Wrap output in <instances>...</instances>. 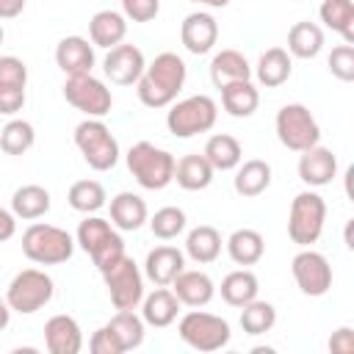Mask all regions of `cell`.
Segmentation results:
<instances>
[{
  "mask_svg": "<svg viewBox=\"0 0 354 354\" xmlns=\"http://www.w3.org/2000/svg\"><path fill=\"white\" fill-rule=\"evenodd\" d=\"M185 77H188V66L177 53L155 55L144 66V72H141V77L136 83L141 105H147V108H169L177 100V94L183 91Z\"/></svg>",
  "mask_w": 354,
  "mask_h": 354,
  "instance_id": "6da1fadb",
  "label": "cell"
},
{
  "mask_svg": "<svg viewBox=\"0 0 354 354\" xmlns=\"http://www.w3.org/2000/svg\"><path fill=\"white\" fill-rule=\"evenodd\" d=\"M75 243L91 257V263L97 266V271H105L111 263H116L124 254V241H122L119 230L108 218H102L97 213H88L77 224Z\"/></svg>",
  "mask_w": 354,
  "mask_h": 354,
  "instance_id": "7a4b0ae2",
  "label": "cell"
},
{
  "mask_svg": "<svg viewBox=\"0 0 354 354\" xmlns=\"http://www.w3.org/2000/svg\"><path fill=\"white\" fill-rule=\"evenodd\" d=\"M127 171L136 177V183L147 191H163L174 180V163L177 158L169 149H160L149 141H138L124 155Z\"/></svg>",
  "mask_w": 354,
  "mask_h": 354,
  "instance_id": "3957f363",
  "label": "cell"
},
{
  "mask_svg": "<svg viewBox=\"0 0 354 354\" xmlns=\"http://www.w3.org/2000/svg\"><path fill=\"white\" fill-rule=\"evenodd\" d=\"M75 238L55 224L33 221L22 232V254L36 266H61L75 254Z\"/></svg>",
  "mask_w": 354,
  "mask_h": 354,
  "instance_id": "277c9868",
  "label": "cell"
},
{
  "mask_svg": "<svg viewBox=\"0 0 354 354\" xmlns=\"http://www.w3.org/2000/svg\"><path fill=\"white\" fill-rule=\"evenodd\" d=\"M75 147L80 149L83 160L94 169V171H108L119 163V141L111 133V127L102 119L86 116L77 127H75Z\"/></svg>",
  "mask_w": 354,
  "mask_h": 354,
  "instance_id": "5b68a950",
  "label": "cell"
},
{
  "mask_svg": "<svg viewBox=\"0 0 354 354\" xmlns=\"http://www.w3.org/2000/svg\"><path fill=\"white\" fill-rule=\"evenodd\" d=\"M324 221H326V202L318 191H301L293 196L290 210H288V238L296 246H313L321 232H324Z\"/></svg>",
  "mask_w": 354,
  "mask_h": 354,
  "instance_id": "8992f818",
  "label": "cell"
},
{
  "mask_svg": "<svg viewBox=\"0 0 354 354\" xmlns=\"http://www.w3.org/2000/svg\"><path fill=\"white\" fill-rule=\"evenodd\" d=\"M216 119H218L216 100L207 94H194L180 102H171V108L166 113V127L177 138H191V136L213 130Z\"/></svg>",
  "mask_w": 354,
  "mask_h": 354,
  "instance_id": "52a82bcc",
  "label": "cell"
},
{
  "mask_svg": "<svg viewBox=\"0 0 354 354\" xmlns=\"http://www.w3.org/2000/svg\"><path fill=\"white\" fill-rule=\"evenodd\" d=\"M177 335L185 346H191L194 351H218L230 343L232 332L227 318L205 313L199 307H194L191 313H185L177 324Z\"/></svg>",
  "mask_w": 354,
  "mask_h": 354,
  "instance_id": "ba28073f",
  "label": "cell"
},
{
  "mask_svg": "<svg viewBox=\"0 0 354 354\" xmlns=\"http://www.w3.org/2000/svg\"><path fill=\"white\" fill-rule=\"evenodd\" d=\"M274 130H277L279 144L290 152H304V149H310L321 141V127H318L315 116L310 113V108L301 105V102L282 105L277 111Z\"/></svg>",
  "mask_w": 354,
  "mask_h": 354,
  "instance_id": "9c48e42d",
  "label": "cell"
},
{
  "mask_svg": "<svg viewBox=\"0 0 354 354\" xmlns=\"http://www.w3.org/2000/svg\"><path fill=\"white\" fill-rule=\"evenodd\" d=\"M53 293H55V282H53L50 274H44L41 268H22V271L14 274V279L8 282L6 301H8L11 313L33 315V313L41 310L44 304H50Z\"/></svg>",
  "mask_w": 354,
  "mask_h": 354,
  "instance_id": "30bf717a",
  "label": "cell"
},
{
  "mask_svg": "<svg viewBox=\"0 0 354 354\" xmlns=\"http://www.w3.org/2000/svg\"><path fill=\"white\" fill-rule=\"evenodd\" d=\"M100 274H102V282L108 288L111 304L116 310H136L141 304V299H144V274L127 252Z\"/></svg>",
  "mask_w": 354,
  "mask_h": 354,
  "instance_id": "8fae6325",
  "label": "cell"
},
{
  "mask_svg": "<svg viewBox=\"0 0 354 354\" xmlns=\"http://www.w3.org/2000/svg\"><path fill=\"white\" fill-rule=\"evenodd\" d=\"M64 100L86 113V116H94V119H102L105 113H111V105H113V94L111 88L94 77L91 72L88 75H75V77H66L64 83Z\"/></svg>",
  "mask_w": 354,
  "mask_h": 354,
  "instance_id": "7c38bea8",
  "label": "cell"
},
{
  "mask_svg": "<svg viewBox=\"0 0 354 354\" xmlns=\"http://www.w3.org/2000/svg\"><path fill=\"white\" fill-rule=\"evenodd\" d=\"M290 274L296 279V288L304 296L318 299V296H326L329 288H332V266H329V260L321 252L310 249V246H304L301 252L293 254Z\"/></svg>",
  "mask_w": 354,
  "mask_h": 354,
  "instance_id": "4fadbf2b",
  "label": "cell"
},
{
  "mask_svg": "<svg viewBox=\"0 0 354 354\" xmlns=\"http://www.w3.org/2000/svg\"><path fill=\"white\" fill-rule=\"evenodd\" d=\"M28 66L17 55H0V113L14 116L25 105Z\"/></svg>",
  "mask_w": 354,
  "mask_h": 354,
  "instance_id": "5bb4252c",
  "label": "cell"
},
{
  "mask_svg": "<svg viewBox=\"0 0 354 354\" xmlns=\"http://www.w3.org/2000/svg\"><path fill=\"white\" fill-rule=\"evenodd\" d=\"M147 61L144 53L136 44H116L108 50V55L102 58V72L113 86H133L138 83L141 72H144Z\"/></svg>",
  "mask_w": 354,
  "mask_h": 354,
  "instance_id": "9a60e30c",
  "label": "cell"
},
{
  "mask_svg": "<svg viewBox=\"0 0 354 354\" xmlns=\"http://www.w3.org/2000/svg\"><path fill=\"white\" fill-rule=\"evenodd\" d=\"M180 41L191 55H205L218 41V22L207 11H191L180 25Z\"/></svg>",
  "mask_w": 354,
  "mask_h": 354,
  "instance_id": "2e32d148",
  "label": "cell"
},
{
  "mask_svg": "<svg viewBox=\"0 0 354 354\" xmlns=\"http://www.w3.org/2000/svg\"><path fill=\"white\" fill-rule=\"evenodd\" d=\"M299 180L310 188H324L337 177V158L332 149L315 144L304 152H299Z\"/></svg>",
  "mask_w": 354,
  "mask_h": 354,
  "instance_id": "e0dca14e",
  "label": "cell"
},
{
  "mask_svg": "<svg viewBox=\"0 0 354 354\" xmlns=\"http://www.w3.org/2000/svg\"><path fill=\"white\" fill-rule=\"evenodd\" d=\"M44 346H47L50 354H80V348H83L80 324L66 313H58V315L47 318V324H44Z\"/></svg>",
  "mask_w": 354,
  "mask_h": 354,
  "instance_id": "ac0fdd59",
  "label": "cell"
},
{
  "mask_svg": "<svg viewBox=\"0 0 354 354\" xmlns=\"http://www.w3.org/2000/svg\"><path fill=\"white\" fill-rule=\"evenodd\" d=\"M55 64L66 77L88 75L94 69V44L83 36H64L55 44Z\"/></svg>",
  "mask_w": 354,
  "mask_h": 354,
  "instance_id": "d6986e66",
  "label": "cell"
},
{
  "mask_svg": "<svg viewBox=\"0 0 354 354\" xmlns=\"http://www.w3.org/2000/svg\"><path fill=\"white\" fill-rule=\"evenodd\" d=\"M185 268V252H180L177 246H155L147 252V260H144V277L155 285H163L169 288L174 282V277Z\"/></svg>",
  "mask_w": 354,
  "mask_h": 354,
  "instance_id": "ffe728a7",
  "label": "cell"
},
{
  "mask_svg": "<svg viewBox=\"0 0 354 354\" xmlns=\"http://www.w3.org/2000/svg\"><path fill=\"white\" fill-rule=\"evenodd\" d=\"M171 288V293L180 299V304H185V307H205L213 296H216V285H213V279L205 274V271H188V268H183L177 277H174V282L169 285Z\"/></svg>",
  "mask_w": 354,
  "mask_h": 354,
  "instance_id": "44dd1931",
  "label": "cell"
},
{
  "mask_svg": "<svg viewBox=\"0 0 354 354\" xmlns=\"http://www.w3.org/2000/svg\"><path fill=\"white\" fill-rule=\"evenodd\" d=\"M177 313H180V299L171 293V288L158 285L149 296L141 299V318L147 326L166 329L177 321Z\"/></svg>",
  "mask_w": 354,
  "mask_h": 354,
  "instance_id": "7402d4cb",
  "label": "cell"
},
{
  "mask_svg": "<svg viewBox=\"0 0 354 354\" xmlns=\"http://www.w3.org/2000/svg\"><path fill=\"white\" fill-rule=\"evenodd\" d=\"M127 36V17L113 8H102L88 19V39L94 47H116Z\"/></svg>",
  "mask_w": 354,
  "mask_h": 354,
  "instance_id": "603a6c76",
  "label": "cell"
},
{
  "mask_svg": "<svg viewBox=\"0 0 354 354\" xmlns=\"http://www.w3.org/2000/svg\"><path fill=\"white\" fill-rule=\"evenodd\" d=\"M268 185H271V163H268V160L249 158V160H241V163L235 166L232 188H235L238 196L254 199V196L266 194Z\"/></svg>",
  "mask_w": 354,
  "mask_h": 354,
  "instance_id": "cb8c5ba5",
  "label": "cell"
},
{
  "mask_svg": "<svg viewBox=\"0 0 354 354\" xmlns=\"http://www.w3.org/2000/svg\"><path fill=\"white\" fill-rule=\"evenodd\" d=\"M149 218V210H147V202L133 194V191H119L113 199H111V224L122 232H136L147 224Z\"/></svg>",
  "mask_w": 354,
  "mask_h": 354,
  "instance_id": "d4e9b609",
  "label": "cell"
},
{
  "mask_svg": "<svg viewBox=\"0 0 354 354\" xmlns=\"http://www.w3.org/2000/svg\"><path fill=\"white\" fill-rule=\"evenodd\" d=\"M257 83L266 86V88H279L282 83H288L290 72H293V61H290V53L285 47H268L260 58H257V66L252 69Z\"/></svg>",
  "mask_w": 354,
  "mask_h": 354,
  "instance_id": "484cf974",
  "label": "cell"
},
{
  "mask_svg": "<svg viewBox=\"0 0 354 354\" xmlns=\"http://www.w3.org/2000/svg\"><path fill=\"white\" fill-rule=\"evenodd\" d=\"M53 199H50V191L44 185H36V183H28V185H19L14 194H11V213L22 221H36L41 216H47Z\"/></svg>",
  "mask_w": 354,
  "mask_h": 354,
  "instance_id": "4316f807",
  "label": "cell"
},
{
  "mask_svg": "<svg viewBox=\"0 0 354 354\" xmlns=\"http://www.w3.org/2000/svg\"><path fill=\"white\" fill-rule=\"evenodd\" d=\"M218 91H221L224 111L230 116H235V119L252 116L257 111V105H260V91H257V86L252 80H232V83L221 86Z\"/></svg>",
  "mask_w": 354,
  "mask_h": 354,
  "instance_id": "83f0119b",
  "label": "cell"
},
{
  "mask_svg": "<svg viewBox=\"0 0 354 354\" xmlns=\"http://www.w3.org/2000/svg\"><path fill=\"white\" fill-rule=\"evenodd\" d=\"M232 80H252V66H249L243 53L227 47V50L216 53L210 61V83L216 88H221Z\"/></svg>",
  "mask_w": 354,
  "mask_h": 354,
  "instance_id": "f1b7e54d",
  "label": "cell"
},
{
  "mask_svg": "<svg viewBox=\"0 0 354 354\" xmlns=\"http://www.w3.org/2000/svg\"><path fill=\"white\" fill-rule=\"evenodd\" d=\"M185 254L196 266H210L221 254V232L210 224H199L185 235Z\"/></svg>",
  "mask_w": 354,
  "mask_h": 354,
  "instance_id": "f546056e",
  "label": "cell"
},
{
  "mask_svg": "<svg viewBox=\"0 0 354 354\" xmlns=\"http://www.w3.org/2000/svg\"><path fill=\"white\" fill-rule=\"evenodd\" d=\"M202 155L207 158V163L213 166V171H232L241 160H243V147L235 136L230 133H216L207 138Z\"/></svg>",
  "mask_w": 354,
  "mask_h": 354,
  "instance_id": "4dcf8cb0",
  "label": "cell"
},
{
  "mask_svg": "<svg viewBox=\"0 0 354 354\" xmlns=\"http://www.w3.org/2000/svg\"><path fill=\"white\" fill-rule=\"evenodd\" d=\"M227 254L235 266H254L263 260V252H266V241L257 230L252 227H241L235 230L230 238H227Z\"/></svg>",
  "mask_w": 354,
  "mask_h": 354,
  "instance_id": "1f68e13d",
  "label": "cell"
},
{
  "mask_svg": "<svg viewBox=\"0 0 354 354\" xmlns=\"http://www.w3.org/2000/svg\"><path fill=\"white\" fill-rule=\"evenodd\" d=\"M213 166L207 163L205 155H183L174 163V180L183 191H205L213 183Z\"/></svg>",
  "mask_w": 354,
  "mask_h": 354,
  "instance_id": "d6a6232c",
  "label": "cell"
},
{
  "mask_svg": "<svg viewBox=\"0 0 354 354\" xmlns=\"http://www.w3.org/2000/svg\"><path fill=\"white\" fill-rule=\"evenodd\" d=\"M221 299L230 304V307H243V304H249L252 299H257V293H260V282H257V277L249 271V268H235V271H230L224 279H221Z\"/></svg>",
  "mask_w": 354,
  "mask_h": 354,
  "instance_id": "836d02e7",
  "label": "cell"
},
{
  "mask_svg": "<svg viewBox=\"0 0 354 354\" xmlns=\"http://www.w3.org/2000/svg\"><path fill=\"white\" fill-rule=\"evenodd\" d=\"M324 50V30L321 25L310 22V19H301L296 25H290L288 30V53L293 58H315L318 53Z\"/></svg>",
  "mask_w": 354,
  "mask_h": 354,
  "instance_id": "e575fe53",
  "label": "cell"
},
{
  "mask_svg": "<svg viewBox=\"0 0 354 354\" xmlns=\"http://www.w3.org/2000/svg\"><path fill=\"white\" fill-rule=\"evenodd\" d=\"M321 22L340 33L346 44H354V3L351 0H324L318 8Z\"/></svg>",
  "mask_w": 354,
  "mask_h": 354,
  "instance_id": "d590c367",
  "label": "cell"
},
{
  "mask_svg": "<svg viewBox=\"0 0 354 354\" xmlns=\"http://www.w3.org/2000/svg\"><path fill=\"white\" fill-rule=\"evenodd\" d=\"M105 199H108V194H105V188H102L100 180H77L66 191L69 207L77 210V213H86V216L102 210L105 207Z\"/></svg>",
  "mask_w": 354,
  "mask_h": 354,
  "instance_id": "8d00e7d4",
  "label": "cell"
},
{
  "mask_svg": "<svg viewBox=\"0 0 354 354\" xmlns=\"http://www.w3.org/2000/svg\"><path fill=\"white\" fill-rule=\"evenodd\" d=\"M144 318L136 315V310H116V315L108 321V329L116 335L124 351H133L144 343Z\"/></svg>",
  "mask_w": 354,
  "mask_h": 354,
  "instance_id": "74e56055",
  "label": "cell"
},
{
  "mask_svg": "<svg viewBox=\"0 0 354 354\" xmlns=\"http://www.w3.org/2000/svg\"><path fill=\"white\" fill-rule=\"evenodd\" d=\"M36 144V130L28 119H11L0 127V149L6 155H25Z\"/></svg>",
  "mask_w": 354,
  "mask_h": 354,
  "instance_id": "f35d334b",
  "label": "cell"
},
{
  "mask_svg": "<svg viewBox=\"0 0 354 354\" xmlns=\"http://www.w3.org/2000/svg\"><path fill=\"white\" fill-rule=\"evenodd\" d=\"M277 324V310L271 301H260V299H252L249 304L241 307V329L246 335H266L271 332Z\"/></svg>",
  "mask_w": 354,
  "mask_h": 354,
  "instance_id": "ab89813d",
  "label": "cell"
},
{
  "mask_svg": "<svg viewBox=\"0 0 354 354\" xmlns=\"http://www.w3.org/2000/svg\"><path fill=\"white\" fill-rule=\"evenodd\" d=\"M147 221H149L152 235L160 238V241H171V238H177V235L185 230V224H188L185 210H183V207H174V205H166V207L155 210V216L147 218Z\"/></svg>",
  "mask_w": 354,
  "mask_h": 354,
  "instance_id": "60d3db41",
  "label": "cell"
},
{
  "mask_svg": "<svg viewBox=\"0 0 354 354\" xmlns=\"http://www.w3.org/2000/svg\"><path fill=\"white\" fill-rule=\"evenodd\" d=\"M326 66H329V72H332L337 80L351 83V80H354V47H351V44H337V47H332V53H329V58H326Z\"/></svg>",
  "mask_w": 354,
  "mask_h": 354,
  "instance_id": "b9f144b4",
  "label": "cell"
},
{
  "mask_svg": "<svg viewBox=\"0 0 354 354\" xmlns=\"http://www.w3.org/2000/svg\"><path fill=\"white\" fill-rule=\"evenodd\" d=\"M119 3H122V14L133 22H149L160 11V0H119Z\"/></svg>",
  "mask_w": 354,
  "mask_h": 354,
  "instance_id": "7bdbcfd3",
  "label": "cell"
},
{
  "mask_svg": "<svg viewBox=\"0 0 354 354\" xmlns=\"http://www.w3.org/2000/svg\"><path fill=\"white\" fill-rule=\"evenodd\" d=\"M88 351H91V354H124L122 343H119L116 335L108 329V324H102V326L88 337Z\"/></svg>",
  "mask_w": 354,
  "mask_h": 354,
  "instance_id": "ee69618b",
  "label": "cell"
},
{
  "mask_svg": "<svg viewBox=\"0 0 354 354\" xmlns=\"http://www.w3.org/2000/svg\"><path fill=\"white\" fill-rule=\"evenodd\" d=\"M329 351L332 354H354V329L351 326L335 329L329 337Z\"/></svg>",
  "mask_w": 354,
  "mask_h": 354,
  "instance_id": "f6af8a7d",
  "label": "cell"
},
{
  "mask_svg": "<svg viewBox=\"0 0 354 354\" xmlns=\"http://www.w3.org/2000/svg\"><path fill=\"white\" fill-rule=\"evenodd\" d=\"M17 235V216L0 205V243L11 241Z\"/></svg>",
  "mask_w": 354,
  "mask_h": 354,
  "instance_id": "bcb514c9",
  "label": "cell"
},
{
  "mask_svg": "<svg viewBox=\"0 0 354 354\" xmlns=\"http://www.w3.org/2000/svg\"><path fill=\"white\" fill-rule=\"evenodd\" d=\"M25 11V0H0V19H17Z\"/></svg>",
  "mask_w": 354,
  "mask_h": 354,
  "instance_id": "7dc6e473",
  "label": "cell"
},
{
  "mask_svg": "<svg viewBox=\"0 0 354 354\" xmlns=\"http://www.w3.org/2000/svg\"><path fill=\"white\" fill-rule=\"evenodd\" d=\"M8 321H11V307H8L6 296H0V332L8 326Z\"/></svg>",
  "mask_w": 354,
  "mask_h": 354,
  "instance_id": "c3c4849f",
  "label": "cell"
},
{
  "mask_svg": "<svg viewBox=\"0 0 354 354\" xmlns=\"http://www.w3.org/2000/svg\"><path fill=\"white\" fill-rule=\"evenodd\" d=\"M188 3H196V6H207V8H224V6H230V0H188Z\"/></svg>",
  "mask_w": 354,
  "mask_h": 354,
  "instance_id": "681fc988",
  "label": "cell"
},
{
  "mask_svg": "<svg viewBox=\"0 0 354 354\" xmlns=\"http://www.w3.org/2000/svg\"><path fill=\"white\" fill-rule=\"evenodd\" d=\"M3 39H6V30H3V25H0V44H3Z\"/></svg>",
  "mask_w": 354,
  "mask_h": 354,
  "instance_id": "f907efd6",
  "label": "cell"
}]
</instances>
